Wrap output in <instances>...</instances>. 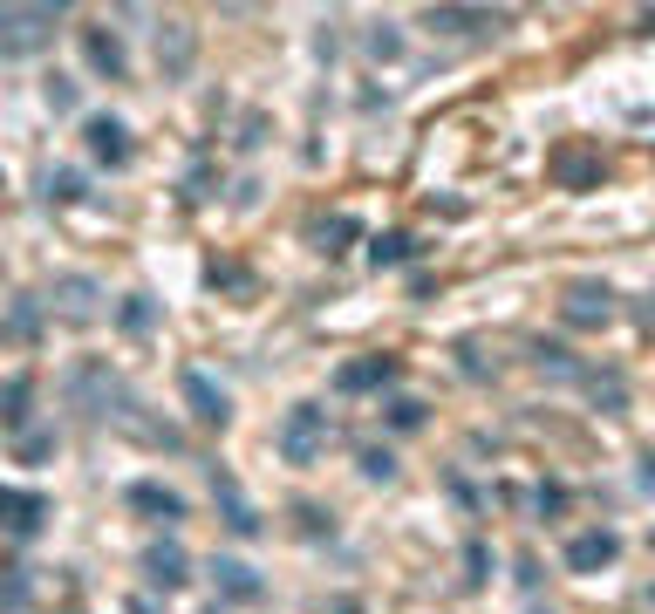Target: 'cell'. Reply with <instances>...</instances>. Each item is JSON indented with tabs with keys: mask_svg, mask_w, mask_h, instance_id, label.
<instances>
[{
	"mask_svg": "<svg viewBox=\"0 0 655 614\" xmlns=\"http://www.w3.org/2000/svg\"><path fill=\"white\" fill-rule=\"evenodd\" d=\"M55 41V7H7L0 14V48L7 55H35Z\"/></svg>",
	"mask_w": 655,
	"mask_h": 614,
	"instance_id": "1",
	"label": "cell"
},
{
	"mask_svg": "<svg viewBox=\"0 0 655 614\" xmlns=\"http://www.w3.org/2000/svg\"><path fill=\"white\" fill-rule=\"evenodd\" d=\"M321 444H328V410H314V403L287 410V423H280V451H287L294 464H314Z\"/></svg>",
	"mask_w": 655,
	"mask_h": 614,
	"instance_id": "2",
	"label": "cell"
},
{
	"mask_svg": "<svg viewBox=\"0 0 655 614\" xmlns=\"http://www.w3.org/2000/svg\"><path fill=\"white\" fill-rule=\"evenodd\" d=\"M608 314H615V294H608L601 280H574V287H567V321H574V328H601Z\"/></svg>",
	"mask_w": 655,
	"mask_h": 614,
	"instance_id": "3",
	"label": "cell"
},
{
	"mask_svg": "<svg viewBox=\"0 0 655 614\" xmlns=\"http://www.w3.org/2000/svg\"><path fill=\"white\" fill-rule=\"evenodd\" d=\"M615 553H621L615 533H580L574 546H567V567H574V574H594V567H608Z\"/></svg>",
	"mask_w": 655,
	"mask_h": 614,
	"instance_id": "4",
	"label": "cell"
},
{
	"mask_svg": "<svg viewBox=\"0 0 655 614\" xmlns=\"http://www.w3.org/2000/svg\"><path fill=\"white\" fill-rule=\"evenodd\" d=\"M89 151L103 157V164H130V130H123L116 116H96V123H89Z\"/></svg>",
	"mask_w": 655,
	"mask_h": 614,
	"instance_id": "5",
	"label": "cell"
},
{
	"mask_svg": "<svg viewBox=\"0 0 655 614\" xmlns=\"http://www.w3.org/2000/svg\"><path fill=\"white\" fill-rule=\"evenodd\" d=\"M185 403H192V417H198V423H226V417H232V410H226V389H212L205 376H198V369L185 376Z\"/></svg>",
	"mask_w": 655,
	"mask_h": 614,
	"instance_id": "6",
	"label": "cell"
},
{
	"mask_svg": "<svg viewBox=\"0 0 655 614\" xmlns=\"http://www.w3.org/2000/svg\"><path fill=\"white\" fill-rule=\"evenodd\" d=\"M157 62H164L171 76H185V69H192V28H178V21H171V28L157 35Z\"/></svg>",
	"mask_w": 655,
	"mask_h": 614,
	"instance_id": "7",
	"label": "cell"
},
{
	"mask_svg": "<svg viewBox=\"0 0 655 614\" xmlns=\"http://www.w3.org/2000/svg\"><path fill=\"white\" fill-rule=\"evenodd\" d=\"M82 48H89V62H96L103 76H116V69H123V41L103 35V28H82Z\"/></svg>",
	"mask_w": 655,
	"mask_h": 614,
	"instance_id": "8",
	"label": "cell"
},
{
	"mask_svg": "<svg viewBox=\"0 0 655 614\" xmlns=\"http://www.w3.org/2000/svg\"><path fill=\"white\" fill-rule=\"evenodd\" d=\"M41 519V499H21V492H0V526L7 533H28Z\"/></svg>",
	"mask_w": 655,
	"mask_h": 614,
	"instance_id": "9",
	"label": "cell"
},
{
	"mask_svg": "<svg viewBox=\"0 0 655 614\" xmlns=\"http://www.w3.org/2000/svg\"><path fill=\"white\" fill-rule=\"evenodd\" d=\"M144 567H151L157 587H178V580H185V553H178V546H151V560H144Z\"/></svg>",
	"mask_w": 655,
	"mask_h": 614,
	"instance_id": "10",
	"label": "cell"
},
{
	"mask_svg": "<svg viewBox=\"0 0 655 614\" xmlns=\"http://www.w3.org/2000/svg\"><path fill=\"white\" fill-rule=\"evenodd\" d=\"M396 376V362L389 355H376V362H348L342 369V389H369V383H389Z\"/></svg>",
	"mask_w": 655,
	"mask_h": 614,
	"instance_id": "11",
	"label": "cell"
},
{
	"mask_svg": "<svg viewBox=\"0 0 655 614\" xmlns=\"http://www.w3.org/2000/svg\"><path fill=\"white\" fill-rule=\"evenodd\" d=\"M219 587H226V594H239V601H246V594H260L253 567H239V560H219Z\"/></svg>",
	"mask_w": 655,
	"mask_h": 614,
	"instance_id": "12",
	"label": "cell"
},
{
	"mask_svg": "<svg viewBox=\"0 0 655 614\" xmlns=\"http://www.w3.org/2000/svg\"><path fill=\"white\" fill-rule=\"evenodd\" d=\"M369 260H376V267H403V260H410V239H403V232H383V239L369 246Z\"/></svg>",
	"mask_w": 655,
	"mask_h": 614,
	"instance_id": "13",
	"label": "cell"
},
{
	"mask_svg": "<svg viewBox=\"0 0 655 614\" xmlns=\"http://www.w3.org/2000/svg\"><path fill=\"white\" fill-rule=\"evenodd\" d=\"M137 505H151L164 519H178V492H157V485H137Z\"/></svg>",
	"mask_w": 655,
	"mask_h": 614,
	"instance_id": "14",
	"label": "cell"
},
{
	"mask_svg": "<svg viewBox=\"0 0 655 614\" xmlns=\"http://www.w3.org/2000/svg\"><path fill=\"white\" fill-rule=\"evenodd\" d=\"M48 198H62V205L82 198V178H76V171H55V178H48Z\"/></svg>",
	"mask_w": 655,
	"mask_h": 614,
	"instance_id": "15",
	"label": "cell"
},
{
	"mask_svg": "<svg viewBox=\"0 0 655 614\" xmlns=\"http://www.w3.org/2000/svg\"><path fill=\"white\" fill-rule=\"evenodd\" d=\"M348 232H355L348 219H328V226L314 232V239H321V253H342V239H348Z\"/></svg>",
	"mask_w": 655,
	"mask_h": 614,
	"instance_id": "16",
	"label": "cell"
},
{
	"mask_svg": "<svg viewBox=\"0 0 655 614\" xmlns=\"http://www.w3.org/2000/svg\"><path fill=\"white\" fill-rule=\"evenodd\" d=\"M389 423H396V430H417V423H424V403H389Z\"/></svg>",
	"mask_w": 655,
	"mask_h": 614,
	"instance_id": "17",
	"label": "cell"
},
{
	"mask_svg": "<svg viewBox=\"0 0 655 614\" xmlns=\"http://www.w3.org/2000/svg\"><path fill=\"white\" fill-rule=\"evenodd\" d=\"M62 294H69V301H62L69 314H89V280H62Z\"/></svg>",
	"mask_w": 655,
	"mask_h": 614,
	"instance_id": "18",
	"label": "cell"
},
{
	"mask_svg": "<svg viewBox=\"0 0 655 614\" xmlns=\"http://www.w3.org/2000/svg\"><path fill=\"white\" fill-rule=\"evenodd\" d=\"M362 471H369V478H396V458H389V451H362Z\"/></svg>",
	"mask_w": 655,
	"mask_h": 614,
	"instance_id": "19",
	"label": "cell"
},
{
	"mask_svg": "<svg viewBox=\"0 0 655 614\" xmlns=\"http://www.w3.org/2000/svg\"><path fill=\"white\" fill-rule=\"evenodd\" d=\"M123 328H151V307H144V294H130V307H123Z\"/></svg>",
	"mask_w": 655,
	"mask_h": 614,
	"instance_id": "20",
	"label": "cell"
},
{
	"mask_svg": "<svg viewBox=\"0 0 655 614\" xmlns=\"http://www.w3.org/2000/svg\"><path fill=\"white\" fill-rule=\"evenodd\" d=\"M642 485H649V492H655V451H649V458H642Z\"/></svg>",
	"mask_w": 655,
	"mask_h": 614,
	"instance_id": "21",
	"label": "cell"
}]
</instances>
